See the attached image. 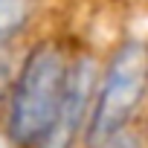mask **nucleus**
Masks as SVG:
<instances>
[{"label": "nucleus", "instance_id": "nucleus-2", "mask_svg": "<svg viewBox=\"0 0 148 148\" xmlns=\"http://www.w3.org/2000/svg\"><path fill=\"white\" fill-rule=\"evenodd\" d=\"M148 108V38H122L99 70L96 102L84 136V148L113 134L136 128Z\"/></svg>", "mask_w": 148, "mask_h": 148}, {"label": "nucleus", "instance_id": "nucleus-3", "mask_svg": "<svg viewBox=\"0 0 148 148\" xmlns=\"http://www.w3.org/2000/svg\"><path fill=\"white\" fill-rule=\"evenodd\" d=\"M99 70H102V58L93 55L90 49L73 52L58 113L38 148H84L96 87H99Z\"/></svg>", "mask_w": 148, "mask_h": 148}, {"label": "nucleus", "instance_id": "nucleus-4", "mask_svg": "<svg viewBox=\"0 0 148 148\" xmlns=\"http://www.w3.org/2000/svg\"><path fill=\"white\" fill-rule=\"evenodd\" d=\"M38 0H0V38L18 41L32 23Z\"/></svg>", "mask_w": 148, "mask_h": 148}, {"label": "nucleus", "instance_id": "nucleus-1", "mask_svg": "<svg viewBox=\"0 0 148 148\" xmlns=\"http://www.w3.org/2000/svg\"><path fill=\"white\" fill-rule=\"evenodd\" d=\"M70 61L73 52L55 38H41L23 52L3 116V134L12 148H38L47 136L67 87Z\"/></svg>", "mask_w": 148, "mask_h": 148}, {"label": "nucleus", "instance_id": "nucleus-6", "mask_svg": "<svg viewBox=\"0 0 148 148\" xmlns=\"http://www.w3.org/2000/svg\"><path fill=\"white\" fill-rule=\"evenodd\" d=\"M87 148H148V136L136 125V128H128L122 134H113V136H108V139H102L96 145H87Z\"/></svg>", "mask_w": 148, "mask_h": 148}, {"label": "nucleus", "instance_id": "nucleus-5", "mask_svg": "<svg viewBox=\"0 0 148 148\" xmlns=\"http://www.w3.org/2000/svg\"><path fill=\"white\" fill-rule=\"evenodd\" d=\"M18 67H21V58L15 52V41L0 38V102H6L18 76Z\"/></svg>", "mask_w": 148, "mask_h": 148}]
</instances>
